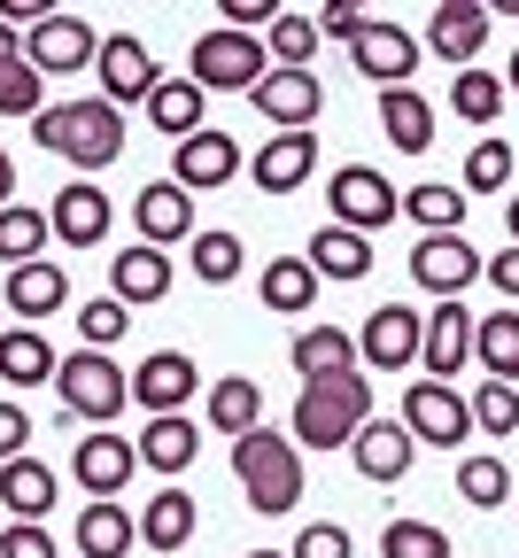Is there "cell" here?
Listing matches in <instances>:
<instances>
[{
	"instance_id": "f6af8a7d",
	"label": "cell",
	"mask_w": 519,
	"mask_h": 558,
	"mask_svg": "<svg viewBox=\"0 0 519 558\" xmlns=\"http://www.w3.org/2000/svg\"><path fill=\"white\" fill-rule=\"evenodd\" d=\"M381 558H450V535L434 520H388L381 527Z\"/></svg>"
},
{
	"instance_id": "b9f144b4",
	"label": "cell",
	"mask_w": 519,
	"mask_h": 558,
	"mask_svg": "<svg viewBox=\"0 0 519 558\" xmlns=\"http://www.w3.org/2000/svg\"><path fill=\"white\" fill-rule=\"evenodd\" d=\"M473 435H488V442L519 435V388L511 380H481L473 388Z\"/></svg>"
},
{
	"instance_id": "681fc988",
	"label": "cell",
	"mask_w": 519,
	"mask_h": 558,
	"mask_svg": "<svg viewBox=\"0 0 519 558\" xmlns=\"http://www.w3.org/2000/svg\"><path fill=\"white\" fill-rule=\"evenodd\" d=\"M357 543H349V527H334V520H318V527H303L294 535V558H349Z\"/></svg>"
},
{
	"instance_id": "ac0fdd59",
	"label": "cell",
	"mask_w": 519,
	"mask_h": 558,
	"mask_svg": "<svg viewBox=\"0 0 519 558\" xmlns=\"http://www.w3.org/2000/svg\"><path fill=\"white\" fill-rule=\"evenodd\" d=\"M473 341H481V318H473L466 303H434V311H426V349H419L426 380H450V388H458V373L473 365Z\"/></svg>"
},
{
	"instance_id": "7bdbcfd3",
	"label": "cell",
	"mask_w": 519,
	"mask_h": 558,
	"mask_svg": "<svg viewBox=\"0 0 519 558\" xmlns=\"http://www.w3.org/2000/svg\"><path fill=\"white\" fill-rule=\"evenodd\" d=\"M264 47H271V70H311V54H318V16H279V24L264 32Z\"/></svg>"
},
{
	"instance_id": "9a60e30c",
	"label": "cell",
	"mask_w": 519,
	"mask_h": 558,
	"mask_svg": "<svg viewBox=\"0 0 519 558\" xmlns=\"http://www.w3.org/2000/svg\"><path fill=\"white\" fill-rule=\"evenodd\" d=\"M249 101L271 132H311V117L326 109V86H318V70H264Z\"/></svg>"
},
{
	"instance_id": "8fae6325",
	"label": "cell",
	"mask_w": 519,
	"mask_h": 558,
	"mask_svg": "<svg viewBox=\"0 0 519 558\" xmlns=\"http://www.w3.org/2000/svg\"><path fill=\"white\" fill-rule=\"evenodd\" d=\"M94 54H101V32H94L86 16H70V9H55L47 24H32V32H24V62L39 70V78H70V70H94Z\"/></svg>"
},
{
	"instance_id": "5b68a950",
	"label": "cell",
	"mask_w": 519,
	"mask_h": 558,
	"mask_svg": "<svg viewBox=\"0 0 519 558\" xmlns=\"http://www.w3.org/2000/svg\"><path fill=\"white\" fill-rule=\"evenodd\" d=\"M264 70H271V47H264L256 32L217 24V32L194 39V70H186V78H194L202 94H256Z\"/></svg>"
},
{
	"instance_id": "ffe728a7",
	"label": "cell",
	"mask_w": 519,
	"mask_h": 558,
	"mask_svg": "<svg viewBox=\"0 0 519 558\" xmlns=\"http://www.w3.org/2000/svg\"><path fill=\"white\" fill-rule=\"evenodd\" d=\"M488 24H496L488 0H442V9L426 16V47L450 70H473V54L488 47Z\"/></svg>"
},
{
	"instance_id": "7c38bea8",
	"label": "cell",
	"mask_w": 519,
	"mask_h": 558,
	"mask_svg": "<svg viewBox=\"0 0 519 558\" xmlns=\"http://www.w3.org/2000/svg\"><path fill=\"white\" fill-rule=\"evenodd\" d=\"M132 473H140V442H132V435H117V427H94L79 450H70V481H79L94 505H117Z\"/></svg>"
},
{
	"instance_id": "7402d4cb",
	"label": "cell",
	"mask_w": 519,
	"mask_h": 558,
	"mask_svg": "<svg viewBox=\"0 0 519 558\" xmlns=\"http://www.w3.org/2000/svg\"><path fill=\"white\" fill-rule=\"evenodd\" d=\"M0 303H9L16 326H39V318H55V311L70 303V271H62L55 256H39V264H24V271L0 279Z\"/></svg>"
},
{
	"instance_id": "7dc6e473",
	"label": "cell",
	"mask_w": 519,
	"mask_h": 558,
	"mask_svg": "<svg viewBox=\"0 0 519 558\" xmlns=\"http://www.w3.org/2000/svg\"><path fill=\"white\" fill-rule=\"evenodd\" d=\"M124 326H132V311H124L117 295H94V303L79 311V349H109Z\"/></svg>"
},
{
	"instance_id": "8d00e7d4",
	"label": "cell",
	"mask_w": 519,
	"mask_h": 558,
	"mask_svg": "<svg viewBox=\"0 0 519 558\" xmlns=\"http://www.w3.org/2000/svg\"><path fill=\"white\" fill-rule=\"evenodd\" d=\"M403 218H411L419 233H466V194L442 186V179H426V186L403 194Z\"/></svg>"
},
{
	"instance_id": "e0dca14e",
	"label": "cell",
	"mask_w": 519,
	"mask_h": 558,
	"mask_svg": "<svg viewBox=\"0 0 519 558\" xmlns=\"http://www.w3.org/2000/svg\"><path fill=\"white\" fill-rule=\"evenodd\" d=\"M132 233H140L147 248L194 241V194H186L179 179H147V186L132 194Z\"/></svg>"
},
{
	"instance_id": "52a82bcc",
	"label": "cell",
	"mask_w": 519,
	"mask_h": 558,
	"mask_svg": "<svg viewBox=\"0 0 519 558\" xmlns=\"http://www.w3.org/2000/svg\"><path fill=\"white\" fill-rule=\"evenodd\" d=\"M488 271V256L466 241V233H419V248H411V279L434 295V303H466V288Z\"/></svg>"
},
{
	"instance_id": "ab89813d",
	"label": "cell",
	"mask_w": 519,
	"mask_h": 558,
	"mask_svg": "<svg viewBox=\"0 0 519 558\" xmlns=\"http://www.w3.org/2000/svg\"><path fill=\"white\" fill-rule=\"evenodd\" d=\"M458 497H466V505H481V512H496V505L511 497V465H504L496 450L458 458Z\"/></svg>"
},
{
	"instance_id": "484cf974",
	"label": "cell",
	"mask_w": 519,
	"mask_h": 558,
	"mask_svg": "<svg viewBox=\"0 0 519 558\" xmlns=\"http://www.w3.org/2000/svg\"><path fill=\"white\" fill-rule=\"evenodd\" d=\"M256 295H264L271 318H311V303H318V271H311V256H271L264 279H256Z\"/></svg>"
},
{
	"instance_id": "2e32d148",
	"label": "cell",
	"mask_w": 519,
	"mask_h": 558,
	"mask_svg": "<svg viewBox=\"0 0 519 558\" xmlns=\"http://www.w3.org/2000/svg\"><path fill=\"white\" fill-rule=\"evenodd\" d=\"M47 226H55V241H62V248H101V241H109V226H117V202H109L94 179H70V186L47 202Z\"/></svg>"
},
{
	"instance_id": "d590c367",
	"label": "cell",
	"mask_w": 519,
	"mask_h": 558,
	"mask_svg": "<svg viewBox=\"0 0 519 558\" xmlns=\"http://www.w3.org/2000/svg\"><path fill=\"white\" fill-rule=\"evenodd\" d=\"M202 101H209V94H202L194 78H164L156 94H147V124H156L164 140H194V132H202Z\"/></svg>"
},
{
	"instance_id": "6f0895ef",
	"label": "cell",
	"mask_w": 519,
	"mask_h": 558,
	"mask_svg": "<svg viewBox=\"0 0 519 558\" xmlns=\"http://www.w3.org/2000/svg\"><path fill=\"white\" fill-rule=\"evenodd\" d=\"M504 86H511V94H519V47H511V70H504Z\"/></svg>"
},
{
	"instance_id": "74e56055",
	"label": "cell",
	"mask_w": 519,
	"mask_h": 558,
	"mask_svg": "<svg viewBox=\"0 0 519 558\" xmlns=\"http://www.w3.org/2000/svg\"><path fill=\"white\" fill-rule=\"evenodd\" d=\"M473 357H481L488 380H511V388H519V311H488V318H481Z\"/></svg>"
},
{
	"instance_id": "4fadbf2b",
	"label": "cell",
	"mask_w": 519,
	"mask_h": 558,
	"mask_svg": "<svg viewBox=\"0 0 519 558\" xmlns=\"http://www.w3.org/2000/svg\"><path fill=\"white\" fill-rule=\"evenodd\" d=\"M419 47H426V39H419V32H403L396 16H364V32L349 39V62H357L364 78H373V86L388 94V86H411Z\"/></svg>"
},
{
	"instance_id": "3957f363",
	"label": "cell",
	"mask_w": 519,
	"mask_h": 558,
	"mask_svg": "<svg viewBox=\"0 0 519 558\" xmlns=\"http://www.w3.org/2000/svg\"><path fill=\"white\" fill-rule=\"evenodd\" d=\"M233 473H241L249 512H264V520H279V512L303 505V450H294V435H271V427L241 435L233 442Z\"/></svg>"
},
{
	"instance_id": "83f0119b",
	"label": "cell",
	"mask_w": 519,
	"mask_h": 558,
	"mask_svg": "<svg viewBox=\"0 0 519 558\" xmlns=\"http://www.w3.org/2000/svg\"><path fill=\"white\" fill-rule=\"evenodd\" d=\"M140 442V465L147 473H186L194 465V450H202V427L186 411H171V418H147V435H132Z\"/></svg>"
},
{
	"instance_id": "6da1fadb",
	"label": "cell",
	"mask_w": 519,
	"mask_h": 558,
	"mask_svg": "<svg viewBox=\"0 0 519 558\" xmlns=\"http://www.w3.org/2000/svg\"><path fill=\"white\" fill-rule=\"evenodd\" d=\"M32 140L47 156H62L79 179H94V171H109L117 156H124V109H109L101 94H86V101H47V117L32 124Z\"/></svg>"
},
{
	"instance_id": "f907efd6",
	"label": "cell",
	"mask_w": 519,
	"mask_h": 558,
	"mask_svg": "<svg viewBox=\"0 0 519 558\" xmlns=\"http://www.w3.org/2000/svg\"><path fill=\"white\" fill-rule=\"evenodd\" d=\"M0 558H62V550H55V535L39 520H16L9 535H0Z\"/></svg>"
},
{
	"instance_id": "d6a6232c",
	"label": "cell",
	"mask_w": 519,
	"mask_h": 558,
	"mask_svg": "<svg viewBox=\"0 0 519 558\" xmlns=\"http://www.w3.org/2000/svg\"><path fill=\"white\" fill-rule=\"evenodd\" d=\"M303 256H311V271H318V279H364V271H373V241L349 233V226H334V218L311 233V248H303Z\"/></svg>"
},
{
	"instance_id": "9f6ffc18",
	"label": "cell",
	"mask_w": 519,
	"mask_h": 558,
	"mask_svg": "<svg viewBox=\"0 0 519 558\" xmlns=\"http://www.w3.org/2000/svg\"><path fill=\"white\" fill-rule=\"evenodd\" d=\"M504 233H511V248H519V194L504 202Z\"/></svg>"
},
{
	"instance_id": "db71d44e",
	"label": "cell",
	"mask_w": 519,
	"mask_h": 558,
	"mask_svg": "<svg viewBox=\"0 0 519 558\" xmlns=\"http://www.w3.org/2000/svg\"><path fill=\"white\" fill-rule=\"evenodd\" d=\"M9 62H24V32H16V24H0V70H9Z\"/></svg>"
},
{
	"instance_id": "ba28073f",
	"label": "cell",
	"mask_w": 519,
	"mask_h": 558,
	"mask_svg": "<svg viewBox=\"0 0 519 558\" xmlns=\"http://www.w3.org/2000/svg\"><path fill=\"white\" fill-rule=\"evenodd\" d=\"M94 78H101V101H109V109H132V101L147 109V94L164 86V70H156V54H147L140 32H101Z\"/></svg>"
},
{
	"instance_id": "d6986e66",
	"label": "cell",
	"mask_w": 519,
	"mask_h": 558,
	"mask_svg": "<svg viewBox=\"0 0 519 558\" xmlns=\"http://www.w3.org/2000/svg\"><path fill=\"white\" fill-rule=\"evenodd\" d=\"M241 171H249V156L233 148V132H217V124H202L194 140H179V156H171V179L186 194H217V186L241 179Z\"/></svg>"
},
{
	"instance_id": "f546056e",
	"label": "cell",
	"mask_w": 519,
	"mask_h": 558,
	"mask_svg": "<svg viewBox=\"0 0 519 558\" xmlns=\"http://www.w3.org/2000/svg\"><path fill=\"white\" fill-rule=\"evenodd\" d=\"M381 132L396 140L403 156H426V148H434V101H426L419 86H388V94H381Z\"/></svg>"
},
{
	"instance_id": "f1b7e54d",
	"label": "cell",
	"mask_w": 519,
	"mask_h": 558,
	"mask_svg": "<svg viewBox=\"0 0 519 558\" xmlns=\"http://www.w3.org/2000/svg\"><path fill=\"white\" fill-rule=\"evenodd\" d=\"M0 505H9V520H39L55 512V465L47 458H16V465H0Z\"/></svg>"
},
{
	"instance_id": "836d02e7",
	"label": "cell",
	"mask_w": 519,
	"mask_h": 558,
	"mask_svg": "<svg viewBox=\"0 0 519 558\" xmlns=\"http://www.w3.org/2000/svg\"><path fill=\"white\" fill-rule=\"evenodd\" d=\"M140 543V512L124 505H79V558H124Z\"/></svg>"
},
{
	"instance_id": "cb8c5ba5",
	"label": "cell",
	"mask_w": 519,
	"mask_h": 558,
	"mask_svg": "<svg viewBox=\"0 0 519 558\" xmlns=\"http://www.w3.org/2000/svg\"><path fill=\"white\" fill-rule=\"evenodd\" d=\"M349 458H357V473H364V481H403V473H411V458H419V442H411L403 418H373V427L349 442Z\"/></svg>"
},
{
	"instance_id": "277c9868",
	"label": "cell",
	"mask_w": 519,
	"mask_h": 558,
	"mask_svg": "<svg viewBox=\"0 0 519 558\" xmlns=\"http://www.w3.org/2000/svg\"><path fill=\"white\" fill-rule=\"evenodd\" d=\"M55 396L70 418H86V427H109V418L132 403V373L109 357V349H70L55 365Z\"/></svg>"
},
{
	"instance_id": "f35d334b",
	"label": "cell",
	"mask_w": 519,
	"mask_h": 558,
	"mask_svg": "<svg viewBox=\"0 0 519 558\" xmlns=\"http://www.w3.org/2000/svg\"><path fill=\"white\" fill-rule=\"evenodd\" d=\"M241 256H249V248H241V233H226V226L186 241V264H194L202 288H233V279H241Z\"/></svg>"
},
{
	"instance_id": "ee69618b",
	"label": "cell",
	"mask_w": 519,
	"mask_h": 558,
	"mask_svg": "<svg viewBox=\"0 0 519 558\" xmlns=\"http://www.w3.org/2000/svg\"><path fill=\"white\" fill-rule=\"evenodd\" d=\"M0 117H24V124L47 117V78H39L32 62H9V70H0Z\"/></svg>"
},
{
	"instance_id": "1f68e13d",
	"label": "cell",
	"mask_w": 519,
	"mask_h": 558,
	"mask_svg": "<svg viewBox=\"0 0 519 558\" xmlns=\"http://www.w3.org/2000/svg\"><path fill=\"white\" fill-rule=\"evenodd\" d=\"M55 341L39 333V326H9L0 333V380L9 388H39V380H55Z\"/></svg>"
},
{
	"instance_id": "7a4b0ae2",
	"label": "cell",
	"mask_w": 519,
	"mask_h": 558,
	"mask_svg": "<svg viewBox=\"0 0 519 558\" xmlns=\"http://www.w3.org/2000/svg\"><path fill=\"white\" fill-rule=\"evenodd\" d=\"M364 427H373V380H364V373L311 380L303 396H294V418H287L294 450H349Z\"/></svg>"
},
{
	"instance_id": "4316f807",
	"label": "cell",
	"mask_w": 519,
	"mask_h": 558,
	"mask_svg": "<svg viewBox=\"0 0 519 558\" xmlns=\"http://www.w3.org/2000/svg\"><path fill=\"white\" fill-rule=\"evenodd\" d=\"M256 427H264V388H256L249 373H226V380H209V435L241 442V435H256Z\"/></svg>"
},
{
	"instance_id": "bcb514c9",
	"label": "cell",
	"mask_w": 519,
	"mask_h": 558,
	"mask_svg": "<svg viewBox=\"0 0 519 558\" xmlns=\"http://www.w3.org/2000/svg\"><path fill=\"white\" fill-rule=\"evenodd\" d=\"M496 186H511V148H504V140H473V156H466V202L473 194H496Z\"/></svg>"
},
{
	"instance_id": "816d5d0a",
	"label": "cell",
	"mask_w": 519,
	"mask_h": 558,
	"mask_svg": "<svg viewBox=\"0 0 519 558\" xmlns=\"http://www.w3.org/2000/svg\"><path fill=\"white\" fill-rule=\"evenodd\" d=\"M357 32H364V9H349V0H326V9H318V39H341L349 47Z\"/></svg>"
},
{
	"instance_id": "603a6c76",
	"label": "cell",
	"mask_w": 519,
	"mask_h": 558,
	"mask_svg": "<svg viewBox=\"0 0 519 558\" xmlns=\"http://www.w3.org/2000/svg\"><path fill=\"white\" fill-rule=\"evenodd\" d=\"M171 279H179V271H171V256H164V248L132 241V248L109 264V295H117L124 311H140V303H164V295H171Z\"/></svg>"
},
{
	"instance_id": "60d3db41",
	"label": "cell",
	"mask_w": 519,
	"mask_h": 558,
	"mask_svg": "<svg viewBox=\"0 0 519 558\" xmlns=\"http://www.w3.org/2000/svg\"><path fill=\"white\" fill-rule=\"evenodd\" d=\"M504 78H496V70H458V78H450V109L466 117V124H496L504 117Z\"/></svg>"
},
{
	"instance_id": "11a10c76",
	"label": "cell",
	"mask_w": 519,
	"mask_h": 558,
	"mask_svg": "<svg viewBox=\"0 0 519 558\" xmlns=\"http://www.w3.org/2000/svg\"><path fill=\"white\" fill-rule=\"evenodd\" d=\"M16 202V163H9V148H0V209Z\"/></svg>"
},
{
	"instance_id": "e575fe53",
	"label": "cell",
	"mask_w": 519,
	"mask_h": 558,
	"mask_svg": "<svg viewBox=\"0 0 519 558\" xmlns=\"http://www.w3.org/2000/svg\"><path fill=\"white\" fill-rule=\"evenodd\" d=\"M47 241H55V226H47V209H32L24 194L0 209V264L9 271H24V264H39L47 256Z\"/></svg>"
},
{
	"instance_id": "30bf717a",
	"label": "cell",
	"mask_w": 519,
	"mask_h": 558,
	"mask_svg": "<svg viewBox=\"0 0 519 558\" xmlns=\"http://www.w3.org/2000/svg\"><path fill=\"white\" fill-rule=\"evenodd\" d=\"M326 202H334V226H349V233H364V241H373L381 226H396V209H403V194H396L373 163H341Z\"/></svg>"
},
{
	"instance_id": "d4e9b609",
	"label": "cell",
	"mask_w": 519,
	"mask_h": 558,
	"mask_svg": "<svg viewBox=\"0 0 519 558\" xmlns=\"http://www.w3.org/2000/svg\"><path fill=\"white\" fill-rule=\"evenodd\" d=\"M194 527H202V505L186 497L179 481H171V488H156V497H147V512H140V543H147V550H164V558H171V550H186V543H194Z\"/></svg>"
},
{
	"instance_id": "9c48e42d",
	"label": "cell",
	"mask_w": 519,
	"mask_h": 558,
	"mask_svg": "<svg viewBox=\"0 0 519 558\" xmlns=\"http://www.w3.org/2000/svg\"><path fill=\"white\" fill-rule=\"evenodd\" d=\"M419 349H426V311H411V303H381V311H364L357 365H373V373H403V365H419Z\"/></svg>"
},
{
	"instance_id": "f5cc1de1",
	"label": "cell",
	"mask_w": 519,
	"mask_h": 558,
	"mask_svg": "<svg viewBox=\"0 0 519 558\" xmlns=\"http://www.w3.org/2000/svg\"><path fill=\"white\" fill-rule=\"evenodd\" d=\"M481 279H488V288L504 295V311H519V248H504V256H488V271H481Z\"/></svg>"
},
{
	"instance_id": "44dd1931",
	"label": "cell",
	"mask_w": 519,
	"mask_h": 558,
	"mask_svg": "<svg viewBox=\"0 0 519 558\" xmlns=\"http://www.w3.org/2000/svg\"><path fill=\"white\" fill-rule=\"evenodd\" d=\"M318 171V132H271L264 148L249 156V179H256V194H294Z\"/></svg>"
},
{
	"instance_id": "680465c9",
	"label": "cell",
	"mask_w": 519,
	"mask_h": 558,
	"mask_svg": "<svg viewBox=\"0 0 519 558\" xmlns=\"http://www.w3.org/2000/svg\"><path fill=\"white\" fill-rule=\"evenodd\" d=\"M249 558H294V550H249Z\"/></svg>"
},
{
	"instance_id": "c3c4849f",
	"label": "cell",
	"mask_w": 519,
	"mask_h": 558,
	"mask_svg": "<svg viewBox=\"0 0 519 558\" xmlns=\"http://www.w3.org/2000/svg\"><path fill=\"white\" fill-rule=\"evenodd\" d=\"M16 458H32V418H24V403L0 396V465H16Z\"/></svg>"
},
{
	"instance_id": "5bb4252c",
	"label": "cell",
	"mask_w": 519,
	"mask_h": 558,
	"mask_svg": "<svg viewBox=\"0 0 519 558\" xmlns=\"http://www.w3.org/2000/svg\"><path fill=\"white\" fill-rule=\"evenodd\" d=\"M202 388H209V380H202V365L186 357V349H156V357H140V365H132V403H140L147 418L186 411Z\"/></svg>"
},
{
	"instance_id": "8992f818",
	"label": "cell",
	"mask_w": 519,
	"mask_h": 558,
	"mask_svg": "<svg viewBox=\"0 0 519 558\" xmlns=\"http://www.w3.org/2000/svg\"><path fill=\"white\" fill-rule=\"evenodd\" d=\"M403 427H411V442L426 450H458L466 435H473V396H458L450 380H411L403 388Z\"/></svg>"
},
{
	"instance_id": "4dcf8cb0",
	"label": "cell",
	"mask_w": 519,
	"mask_h": 558,
	"mask_svg": "<svg viewBox=\"0 0 519 558\" xmlns=\"http://www.w3.org/2000/svg\"><path fill=\"white\" fill-rule=\"evenodd\" d=\"M294 373H303V388L357 373V341H349L341 326H303V333H294Z\"/></svg>"
}]
</instances>
